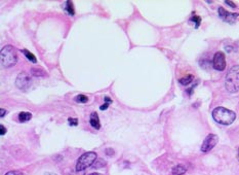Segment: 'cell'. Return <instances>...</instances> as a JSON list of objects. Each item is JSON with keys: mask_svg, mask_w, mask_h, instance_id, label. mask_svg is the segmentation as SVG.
Here are the masks:
<instances>
[{"mask_svg": "<svg viewBox=\"0 0 239 175\" xmlns=\"http://www.w3.org/2000/svg\"><path fill=\"white\" fill-rule=\"evenodd\" d=\"M218 141H219V137L217 135H214V134L207 135L203 141L202 145H201V151H202V153H207V151L211 150L217 145Z\"/></svg>", "mask_w": 239, "mask_h": 175, "instance_id": "52a82bcc", "label": "cell"}, {"mask_svg": "<svg viewBox=\"0 0 239 175\" xmlns=\"http://www.w3.org/2000/svg\"><path fill=\"white\" fill-rule=\"evenodd\" d=\"M186 167L183 166V165H177V166H174L173 168V170H171V173H173V175H183L186 173Z\"/></svg>", "mask_w": 239, "mask_h": 175, "instance_id": "30bf717a", "label": "cell"}, {"mask_svg": "<svg viewBox=\"0 0 239 175\" xmlns=\"http://www.w3.org/2000/svg\"><path fill=\"white\" fill-rule=\"evenodd\" d=\"M225 86L228 92L235 93L239 91V66H233L226 75Z\"/></svg>", "mask_w": 239, "mask_h": 175, "instance_id": "7a4b0ae2", "label": "cell"}, {"mask_svg": "<svg viewBox=\"0 0 239 175\" xmlns=\"http://www.w3.org/2000/svg\"><path fill=\"white\" fill-rule=\"evenodd\" d=\"M109 104H110V103H105V104H103V105L100 107V109H101V110H106L108 107H109Z\"/></svg>", "mask_w": 239, "mask_h": 175, "instance_id": "7402d4cb", "label": "cell"}, {"mask_svg": "<svg viewBox=\"0 0 239 175\" xmlns=\"http://www.w3.org/2000/svg\"><path fill=\"white\" fill-rule=\"evenodd\" d=\"M89 123H90V125H92V128H95V129H97V130L100 129V128H101V124H100V119H99V116H97V113L92 112V114H90Z\"/></svg>", "mask_w": 239, "mask_h": 175, "instance_id": "9c48e42d", "label": "cell"}, {"mask_svg": "<svg viewBox=\"0 0 239 175\" xmlns=\"http://www.w3.org/2000/svg\"><path fill=\"white\" fill-rule=\"evenodd\" d=\"M213 67L218 71H223L226 68V58L225 54L222 52H217L213 59Z\"/></svg>", "mask_w": 239, "mask_h": 175, "instance_id": "8992f818", "label": "cell"}, {"mask_svg": "<svg viewBox=\"0 0 239 175\" xmlns=\"http://www.w3.org/2000/svg\"><path fill=\"white\" fill-rule=\"evenodd\" d=\"M218 12H219V16H220V18L225 22L230 23V24H233V23L236 22V20L238 19V17H239L238 13L229 12L223 7H219Z\"/></svg>", "mask_w": 239, "mask_h": 175, "instance_id": "ba28073f", "label": "cell"}, {"mask_svg": "<svg viewBox=\"0 0 239 175\" xmlns=\"http://www.w3.org/2000/svg\"><path fill=\"white\" fill-rule=\"evenodd\" d=\"M190 21L195 23V28L197 29L198 27H199L200 23H201V18H200V17H198V16H193V17H192V18L190 19Z\"/></svg>", "mask_w": 239, "mask_h": 175, "instance_id": "2e32d148", "label": "cell"}, {"mask_svg": "<svg viewBox=\"0 0 239 175\" xmlns=\"http://www.w3.org/2000/svg\"><path fill=\"white\" fill-rule=\"evenodd\" d=\"M225 3H226L227 5L231 6L232 8H236V4H235L234 2H232V1H225Z\"/></svg>", "mask_w": 239, "mask_h": 175, "instance_id": "44dd1931", "label": "cell"}, {"mask_svg": "<svg viewBox=\"0 0 239 175\" xmlns=\"http://www.w3.org/2000/svg\"><path fill=\"white\" fill-rule=\"evenodd\" d=\"M31 117H32V114L30 113V112H25V111H23V112H20V114H19V121H20L21 123L29 122V121L31 120Z\"/></svg>", "mask_w": 239, "mask_h": 175, "instance_id": "8fae6325", "label": "cell"}, {"mask_svg": "<svg viewBox=\"0 0 239 175\" xmlns=\"http://www.w3.org/2000/svg\"><path fill=\"white\" fill-rule=\"evenodd\" d=\"M32 83V79L31 76H30L27 72H21L16 77V86L19 88L20 90H28L30 87H31Z\"/></svg>", "mask_w": 239, "mask_h": 175, "instance_id": "5b68a950", "label": "cell"}, {"mask_svg": "<svg viewBox=\"0 0 239 175\" xmlns=\"http://www.w3.org/2000/svg\"><path fill=\"white\" fill-rule=\"evenodd\" d=\"M68 122H69L70 126H77V125H78V120H77V119H72V117H69Z\"/></svg>", "mask_w": 239, "mask_h": 175, "instance_id": "ac0fdd59", "label": "cell"}, {"mask_svg": "<svg viewBox=\"0 0 239 175\" xmlns=\"http://www.w3.org/2000/svg\"><path fill=\"white\" fill-rule=\"evenodd\" d=\"M193 78H194L193 75H187V76L183 77V78H181L179 82H180L181 85L187 86V85H190V83L193 82Z\"/></svg>", "mask_w": 239, "mask_h": 175, "instance_id": "5bb4252c", "label": "cell"}, {"mask_svg": "<svg viewBox=\"0 0 239 175\" xmlns=\"http://www.w3.org/2000/svg\"><path fill=\"white\" fill-rule=\"evenodd\" d=\"M238 159H239V147H238Z\"/></svg>", "mask_w": 239, "mask_h": 175, "instance_id": "484cf974", "label": "cell"}, {"mask_svg": "<svg viewBox=\"0 0 239 175\" xmlns=\"http://www.w3.org/2000/svg\"><path fill=\"white\" fill-rule=\"evenodd\" d=\"M5 175H24V174L20 172V171H9V172H7Z\"/></svg>", "mask_w": 239, "mask_h": 175, "instance_id": "d6986e66", "label": "cell"}, {"mask_svg": "<svg viewBox=\"0 0 239 175\" xmlns=\"http://www.w3.org/2000/svg\"><path fill=\"white\" fill-rule=\"evenodd\" d=\"M31 73L35 76H45L46 72L42 69H38V68H32L31 69Z\"/></svg>", "mask_w": 239, "mask_h": 175, "instance_id": "9a60e30c", "label": "cell"}, {"mask_svg": "<svg viewBox=\"0 0 239 175\" xmlns=\"http://www.w3.org/2000/svg\"><path fill=\"white\" fill-rule=\"evenodd\" d=\"M89 175H103V174H101V173H92V174H89Z\"/></svg>", "mask_w": 239, "mask_h": 175, "instance_id": "d4e9b609", "label": "cell"}, {"mask_svg": "<svg viewBox=\"0 0 239 175\" xmlns=\"http://www.w3.org/2000/svg\"><path fill=\"white\" fill-rule=\"evenodd\" d=\"M18 62V56H16V50L12 45H5L1 50V64L3 67L9 68L15 66Z\"/></svg>", "mask_w": 239, "mask_h": 175, "instance_id": "3957f363", "label": "cell"}, {"mask_svg": "<svg viewBox=\"0 0 239 175\" xmlns=\"http://www.w3.org/2000/svg\"><path fill=\"white\" fill-rule=\"evenodd\" d=\"M97 160V154L93 151H88V153L83 154L81 157L79 158L76 164V171H83L86 168H88L89 166L95 163V161Z\"/></svg>", "mask_w": 239, "mask_h": 175, "instance_id": "277c9868", "label": "cell"}, {"mask_svg": "<svg viewBox=\"0 0 239 175\" xmlns=\"http://www.w3.org/2000/svg\"><path fill=\"white\" fill-rule=\"evenodd\" d=\"M105 101L106 103H112V100L110 99V97H105Z\"/></svg>", "mask_w": 239, "mask_h": 175, "instance_id": "cb8c5ba5", "label": "cell"}, {"mask_svg": "<svg viewBox=\"0 0 239 175\" xmlns=\"http://www.w3.org/2000/svg\"><path fill=\"white\" fill-rule=\"evenodd\" d=\"M22 53L24 54L25 57H26L27 59L29 60V61H31L32 63H34V64H35V63H37V59H36V57H35L34 55H33L32 53H30L28 50H22Z\"/></svg>", "mask_w": 239, "mask_h": 175, "instance_id": "7c38bea8", "label": "cell"}, {"mask_svg": "<svg viewBox=\"0 0 239 175\" xmlns=\"http://www.w3.org/2000/svg\"><path fill=\"white\" fill-rule=\"evenodd\" d=\"M75 100L77 101L78 103H86L87 101H88V98H87V96H85V95H78V96H76V98H75Z\"/></svg>", "mask_w": 239, "mask_h": 175, "instance_id": "e0dca14e", "label": "cell"}, {"mask_svg": "<svg viewBox=\"0 0 239 175\" xmlns=\"http://www.w3.org/2000/svg\"><path fill=\"white\" fill-rule=\"evenodd\" d=\"M64 9H65V11L68 12L70 16H74V13H75L73 3L71 1H66V4H65V7H64Z\"/></svg>", "mask_w": 239, "mask_h": 175, "instance_id": "4fadbf2b", "label": "cell"}, {"mask_svg": "<svg viewBox=\"0 0 239 175\" xmlns=\"http://www.w3.org/2000/svg\"><path fill=\"white\" fill-rule=\"evenodd\" d=\"M5 113H6V110L5 109H3V108H0V116L1 117H3L5 116Z\"/></svg>", "mask_w": 239, "mask_h": 175, "instance_id": "603a6c76", "label": "cell"}, {"mask_svg": "<svg viewBox=\"0 0 239 175\" xmlns=\"http://www.w3.org/2000/svg\"><path fill=\"white\" fill-rule=\"evenodd\" d=\"M213 117L217 123L224 126H228L231 125L235 121L236 114L234 111L225 108V107H217L213 111Z\"/></svg>", "mask_w": 239, "mask_h": 175, "instance_id": "6da1fadb", "label": "cell"}, {"mask_svg": "<svg viewBox=\"0 0 239 175\" xmlns=\"http://www.w3.org/2000/svg\"><path fill=\"white\" fill-rule=\"evenodd\" d=\"M0 130H1V131H0V135H4V134L6 133V129H5V127L3 126L2 124H1V125H0Z\"/></svg>", "mask_w": 239, "mask_h": 175, "instance_id": "ffe728a7", "label": "cell"}]
</instances>
